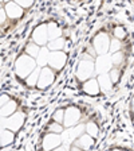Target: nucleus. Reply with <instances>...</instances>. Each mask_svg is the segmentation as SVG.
<instances>
[{
  "instance_id": "f257e3e1",
  "label": "nucleus",
  "mask_w": 134,
  "mask_h": 151,
  "mask_svg": "<svg viewBox=\"0 0 134 151\" xmlns=\"http://www.w3.org/2000/svg\"><path fill=\"white\" fill-rule=\"evenodd\" d=\"M36 68L38 65L34 58L28 57L27 54H22V55L18 57V60L15 62V74L19 78L26 80Z\"/></svg>"
},
{
  "instance_id": "f03ea898",
  "label": "nucleus",
  "mask_w": 134,
  "mask_h": 151,
  "mask_svg": "<svg viewBox=\"0 0 134 151\" xmlns=\"http://www.w3.org/2000/svg\"><path fill=\"white\" fill-rule=\"evenodd\" d=\"M110 42H111V38H110L109 32H106L105 30L98 34H95L91 39V46L95 50L97 55H106L110 50Z\"/></svg>"
},
{
  "instance_id": "7ed1b4c3",
  "label": "nucleus",
  "mask_w": 134,
  "mask_h": 151,
  "mask_svg": "<svg viewBox=\"0 0 134 151\" xmlns=\"http://www.w3.org/2000/svg\"><path fill=\"white\" fill-rule=\"evenodd\" d=\"M82 120V108L78 105H70L65 109V122H63V127L66 128H72V127L81 124Z\"/></svg>"
},
{
  "instance_id": "20e7f679",
  "label": "nucleus",
  "mask_w": 134,
  "mask_h": 151,
  "mask_svg": "<svg viewBox=\"0 0 134 151\" xmlns=\"http://www.w3.org/2000/svg\"><path fill=\"white\" fill-rule=\"evenodd\" d=\"M77 77L81 82H84L87 80L95 77V65L94 61L81 60L77 66Z\"/></svg>"
},
{
  "instance_id": "39448f33",
  "label": "nucleus",
  "mask_w": 134,
  "mask_h": 151,
  "mask_svg": "<svg viewBox=\"0 0 134 151\" xmlns=\"http://www.w3.org/2000/svg\"><path fill=\"white\" fill-rule=\"evenodd\" d=\"M67 60H69V55L66 51H52V53H50L48 68H51L55 73H59L65 69Z\"/></svg>"
},
{
  "instance_id": "423d86ee",
  "label": "nucleus",
  "mask_w": 134,
  "mask_h": 151,
  "mask_svg": "<svg viewBox=\"0 0 134 151\" xmlns=\"http://www.w3.org/2000/svg\"><path fill=\"white\" fill-rule=\"evenodd\" d=\"M62 136L56 134H44L40 140L42 151H52L55 148H59L62 146Z\"/></svg>"
},
{
  "instance_id": "0eeeda50",
  "label": "nucleus",
  "mask_w": 134,
  "mask_h": 151,
  "mask_svg": "<svg viewBox=\"0 0 134 151\" xmlns=\"http://www.w3.org/2000/svg\"><path fill=\"white\" fill-rule=\"evenodd\" d=\"M55 77H56V73L54 72L51 68H48V66L42 68L36 88L38 89H46V88H48V86H51V85L55 82Z\"/></svg>"
},
{
  "instance_id": "6e6552de",
  "label": "nucleus",
  "mask_w": 134,
  "mask_h": 151,
  "mask_svg": "<svg viewBox=\"0 0 134 151\" xmlns=\"http://www.w3.org/2000/svg\"><path fill=\"white\" fill-rule=\"evenodd\" d=\"M32 42L38 45V46H47L48 43V32H47V23H42V24L36 26L34 28V31L31 34Z\"/></svg>"
},
{
  "instance_id": "1a4fd4ad",
  "label": "nucleus",
  "mask_w": 134,
  "mask_h": 151,
  "mask_svg": "<svg viewBox=\"0 0 134 151\" xmlns=\"http://www.w3.org/2000/svg\"><path fill=\"white\" fill-rule=\"evenodd\" d=\"M24 122H26V113L23 111H18L16 113H13L12 116L6 119V128L12 132H16L23 127Z\"/></svg>"
},
{
  "instance_id": "9d476101",
  "label": "nucleus",
  "mask_w": 134,
  "mask_h": 151,
  "mask_svg": "<svg viewBox=\"0 0 134 151\" xmlns=\"http://www.w3.org/2000/svg\"><path fill=\"white\" fill-rule=\"evenodd\" d=\"M94 65H95V74H106L110 72V69L113 68L111 63V58H110L109 54L106 55H98L94 61Z\"/></svg>"
},
{
  "instance_id": "9b49d317",
  "label": "nucleus",
  "mask_w": 134,
  "mask_h": 151,
  "mask_svg": "<svg viewBox=\"0 0 134 151\" xmlns=\"http://www.w3.org/2000/svg\"><path fill=\"white\" fill-rule=\"evenodd\" d=\"M79 89H81L84 94H87V96H99V94L102 93L97 77H93V78L87 80V81L81 82Z\"/></svg>"
},
{
  "instance_id": "f8f14e48",
  "label": "nucleus",
  "mask_w": 134,
  "mask_h": 151,
  "mask_svg": "<svg viewBox=\"0 0 134 151\" xmlns=\"http://www.w3.org/2000/svg\"><path fill=\"white\" fill-rule=\"evenodd\" d=\"M94 143H95V139H93L90 135H87V134H83V135L79 136L77 140L72 142V145H75L77 147H79L83 151H90L91 147L94 146Z\"/></svg>"
},
{
  "instance_id": "ddd939ff",
  "label": "nucleus",
  "mask_w": 134,
  "mask_h": 151,
  "mask_svg": "<svg viewBox=\"0 0 134 151\" xmlns=\"http://www.w3.org/2000/svg\"><path fill=\"white\" fill-rule=\"evenodd\" d=\"M4 11H6V15L9 19H19L23 16V11L24 9L20 8L15 1H8L6 4V7H4Z\"/></svg>"
},
{
  "instance_id": "4468645a",
  "label": "nucleus",
  "mask_w": 134,
  "mask_h": 151,
  "mask_svg": "<svg viewBox=\"0 0 134 151\" xmlns=\"http://www.w3.org/2000/svg\"><path fill=\"white\" fill-rule=\"evenodd\" d=\"M18 112V101L15 100H9L8 103L0 109V117L8 119L9 116H12L13 113Z\"/></svg>"
},
{
  "instance_id": "2eb2a0df",
  "label": "nucleus",
  "mask_w": 134,
  "mask_h": 151,
  "mask_svg": "<svg viewBox=\"0 0 134 151\" xmlns=\"http://www.w3.org/2000/svg\"><path fill=\"white\" fill-rule=\"evenodd\" d=\"M47 32H48V42L55 41L62 37V28L56 22H48L47 23Z\"/></svg>"
},
{
  "instance_id": "dca6fc26",
  "label": "nucleus",
  "mask_w": 134,
  "mask_h": 151,
  "mask_svg": "<svg viewBox=\"0 0 134 151\" xmlns=\"http://www.w3.org/2000/svg\"><path fill=\"white\" fill-rule=\"evenodd\" d=\"M48 60H50V50L44 46L40 49L39 55H38V58L35 61H36V65L39 68H46V66H48Z\"/></svg>"
},
{
  "instance_id": "f3484780",
  "label": "nucleus",
  "mask_w": 134,
  "mask_h": 151,
  "mask_svg": "<svg viewBox=\"0 0 134 151\" xmlns=\"http://www.w3.org/2000/svg\"><path fill=\"white\" fill-rule=\"evenodd\" d=\"M97 80H98V84H99L101 91H103V92L111 91L113 82H111V80H110L109 73H106V74H99V76H97Z\"/></svg>"
},
{
  "instance_id": "a211bd4d",
  "label": "nucleus",
  "mask_w": 134,
  "mask_h": 151,
  "mask_svg": "<svg viewBox=\"0 0 134 151\" xmlns=\"http://www.w3.org/2000/svg\"><path fill=\"white\" fill-rule=\"evenodd\" d=\"M65 46H66V39L65 37H60L58 39H55V41H50L46 47L50 50V53H52V51H63Z\"/></svg>"
},
{
  "instance_id": "6ab92c4d",
  "label": "nucleus",
  "mask_w": 134,
  "mask_h": 151,
  "mask_svg": "<svg viewBox=\"0 0 134 151\" xmlns=\"http://www.w3.org/2000/svg\"><path fill=\"white\" fill-rule=\"evenodd\" d=\"M122 74H123V68H122V66H113L111 69H110L109 76L113 82V86L119 84V81H121V78H122Z\"/></svg>"
},
{
  "instance_id": "aec40b11",
  "label": "nucleus",
  "mask_w": 134,
  "mask_h": 151,
  "mask_svg": "<svg viewBox=\"0 0 134 151\" xmlns=\"http://www.w3.org/2000/svg\"><path fill=\"white\" fill-rule=\"evenodd\" d=\"M84 126H86V134H87V135H90L93 139H97L98 136H99V131H101L99 126H98L94 120H89Z\"/></svg>"
},
{
  "instance_id": "412c9836",
  "label": "nucleus",
  "mask_w": 134,
  "mask_h": 151,
  "mask_svg": "<svg viewBox=\"0 0 134 151\" xmlns=\"http://www.w3.org/2000/svg\"><path fill=\"white\" fill-rule=\"evenodd\" d=\"M15 139V132L9 131V129L4 128L0 131V140H1V146H8L11 145Z\"/></svg>"
},
{
  "instance_id": "4be33fe9",
  "label": "nucleus",
  "mask_w": 134,
  "mask_h": 151,
  "mask_svg": "<svg viewBox=\"0 0 134 151\" xmlns=\"http://www.w3.org/2000/svg\"><path fill=\"white\" fill-rule=\"evenodd\" d=\"M113 38H116L118 41L123 42L128 38V31L122 24H116L113 27Z\"/></svg>"
},
{
  "instance_id": "5701e85b",
  "label": "nucleus",
  "mask_w": 134,
  "mask_h": 151,
  "mask_svg": "<svg viewBox=\"0 0 134 151\" xmlns=\"http://www.w3.org/2000/svg\"><path fill=\"white\" fill-rule=\"evenodd\" d=\"M40 69H42V68H39V66H38L36 69H35L34 72H32L31 74H30L27 78L24 80V82H26V85H27V86L34 88V86H36V85H38V80H39V76H40Z\"/></svg>"
},
{
  "instance_id": "b1692460",
  "label": "nucleus",
  "mask_w": 134,
  "mask_h": 151,
  "mask_svg": "<svg viewBox=\"0 0 134 151\" xmlns=\"http://www.w3.org/2000/svg\"><path fill=\"white\" fill-rule=\"evenodd\" d=\"M42 47L38 46L35 42H28L27 45H26V54H27L28 57H31V58H34V60H36L38 55H39V51H40Z\"/></svg>"
},
{
  "instance_id": "393cba45",
  "label": "nucleus",
  "mask_w": 134,
  "mask_h": 151,
  "mask_svg": "<svg viewBox=\"0 0 134 151\" xmlns=\"http://www.w3.org/2000/svg\"><path fill=\"white\" fill-rule=\"evenodd\" d=\"M46 129H47L46 134H56V135H60V134L65 132V127H63L62 124H58V123L52 122V120H50V123L47 124Z\"/></svg>"
},
{
  "instance_id": "a878e982",
  "label": "nucleus",
  "mask_w": 134,
  "mask_h": 151,
  "mask_svg": "<svg viewBox=\"0 0 134 151\" xmlns=\"http://www.w3.org/2000/svg\"><path fill=\"white\" fill-rule=\"evenodd\" d=\"M83 134H86V126H84V124H78V126H75V127H72V128H70L69 138L77 140V139H78L79 136H82Z\"/></svg>"
},
{
  "instance_id": "bb28decb",
  "label": "nucleus",
  "mask_w": 134,
  "mask_h": 151,
  "mask_svg": "<svg viewBox=\"0 0 134 151\" xmlns=\"http://www.w3.org/2000/svg\"><path fill=\"white\" fill-rule=\"evenodd\" d=\"M51 120L63 126V122H65V108H58V109L54 111V113L51 115Z\"/></svg>"
},
{
  "instance_id": "cd10ccee",
  "label": "nucleus",
  "mask_w": 134,
  "mask_h": 151,
  "mask_svg": "<svg viewBox=\"0 0 134 151\" xmlns=\"http://www.w3.org/2000/svg\"><path fill=\"white\" fill-rule=\"evenodd\" d=\"M122 50H123V42L118 41V39H116V38H111L109 53L110 54H116V53H118V51H122Z\"/></svg>"
},
{
  "instance_id": "c85d7f7f",
  "label": "nucleus",
  "mask_w": 134,
  "mask_h": 151,
  "mask_svg": "<svg viewBox=\"0 0 134 151\" xmlns=\"http://www.w3.org/2000/svg\"><path fill=\"white\" fill-rule=\"evenodd\" d=\"M110 58H111L113 66H122L123 65V61H125V53L123 51H118L116 54H111Z\"/></svg>"
},
{
  "instance_id": "c756f323",
  "label": "nucleus",
  "mask_w": 134,
  "mask_h": 151,
  "mask_svg": "<svg viewBox=\"0 0 134 151\" xmlns=\"http://www.w3.org/2000/svg\"><path fill=\"white\" fill-rule=\"evenodd\" d=\"M16 4H18L19 7L22 9H26V8H30V7L34 6V1H31V0H28V1H26V0H19V1H15Z\"/></svg>"
},
{
  "instance_id": "7c9ffc66",
  "label": "nucleus",
  "mask_w": 134,
  "mask_h": 151,
  "mask_svg": "<svg viewBox=\"0 0 134 151\" xmlns=\"http://www.w3.org/2000/svg\"><path fill=\"white\" fill-rule=\"evenodd\" d=\"M9 100H11V99H9L8 94H0V109H1Z\"/></svg>"
},
{
  "instance_id": "2f4dec72",
  "label": "nucleus",
  "mask_w": 134,
  "mask_h": 151,
  "mask_svg": "<svg viewBox=\"0 0 134 151\" xmlns=\"http://www.w3.org/2000/svg\"><path fill=\"white\" fill-rule=\"evenodd\" d=\"M6 19H7V15H6V11L3 8L0 9V24L6 23Z\"/></svg>"
},
{
  "instance_id": "473e14b6",
  "label": "nucleus",
  "mask_w": 134,
  "mask_h": 151,
  "mask_svg": "<svg viewBox=\"0 0 134 151\" xmlns=\"http://www.w3.org/2000/svg\"><path fill=\"white\" fill-rule=\"evenodd\" d=\"M69 151H83V150H81L79 147H77L75 145H71V147H70V150Z\"/></svg>"
},
{
  "instance_id": "72a5a7b5",
  "label": "nucleus",
  "mask_w": 134,
  "mask_h": 151,
  "mask_svg": "<svg viewBox=\"0 0 134 151\" xmlns=\"http://www.w3.org/2000/svg\"><path fill=\"white\" fill-rule=\"evenodd\" d=\"M130 109L131 112H134V96L131 97V101H130Z\"/></svg>"
},
{
  "instance_id": "f704fd0d",
  "label": "nucleus",
  "mask_w": 134,
  "mask_h": 151,
  "mask_svg": "<svg viewBox=\"0 0 134 151\" xmlns=\"http://www.w3.org/2000/svg\"><path fill=\"white\" fill-rule=\"evenodd\" d=\"M107 151H123V148H121V147H114V148H110V150H107Z\"/></svg>"
},
{
  "instance_id": "c9c22d12",
  "label": "nucleus",
  "mask_w": 134,
  "mask_h": 151,
  "mask_svg": "<svg viewBox=\"0 0 134 151\" xmlns=\"http://www.w3.org/2000/svg\"><path fill=\"white\" fill-rule=\"evenodd\" d=\"M52 151H67V150H66V148L63 147V146H60L59 148H55V150H52Z\"/></svg>"
},
{
  "instance_id": "e433bc0d",
  "label": "nucleus",
  "mask_w": 134,
  "mask_h": 151,
  "mask_svg": "<svg viewBox=\"0 0 134 151\" xmlns=\"http://www.w3.org/2000/svg\"><path fill=\"white\" fill-rule=\"evenodd\" d=\"M0 147H1V140H0Z\"/></svg>"
},
{
  "instance_id": "4c0bfd02",
  "label": "nucleus",
  "mask_w": 134,
  "mask_h": 151,
  "mask_svg": "<svg viewBox=\"0 0 134 151\" xmlns=\"http://www.w3.org/2000/svg\"><path fill=\"white\" fill-rule=\"evenodd\" d=\"M0 9H1V4H0Z\"/></svg>"
}]
</instances>
